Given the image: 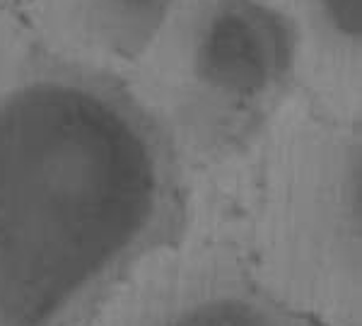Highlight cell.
Here are the masks:
<instances>
[{
	"mask_svg": "<svg viewBox=\"0 0 362 326\" xmlns=\"http://www.w3.org/2000/svg\"><path fill=\"white\" fill-rule=\"evenodd\" d=\"M300 39V73L360 87L362 0H273Z\"/></svg>",
	"mask_w": 362,
	"mask_h": 326,
	"instance_id": "obj_4",
	"label": "cell"
},
{
	"mask_svg": "<svg viewBox=\"0 0 362 326\" xmlns=\"http://www.w3.org/2000/svg\"><path fill=\"white\" fill-rule=\"evenodd\" d=\"M128 71L218 121H247L300 78V39L273 0H179Z\"/></svg>",
	"mask_w": 362,
	"mask_h": 326,
	"instance_id": "obj_2",
	"label": "cell"
},
{
	"mask_svg": "<svg viewBox=\"0 0 362 326\" xmlns=\"http://www.w3.org/2000/svg\"><path fill=\"white\" fill-rule=\"evenodd\" d=\"M165 157L114 68L0 8V322L44 326L153 237Z\"/></svg>",
	"mask_w": 362,
	"mask_h": 326,
	"instance_id": "obj_1",
	"label": "cell"
},
{
	"mask_svg": "<svg viewBox=\"0 0 362 326\" xmlns=\"http://www.w3.org/2000/svg\"><path fill=\"white\" fill-rule=\"evenodd\" d=\"M169 326H276L266 312L242 300L203 302Z\"/></svg>",
	"mask_w": 362,
	"mask_h": 326,
	"instance_id": "obj_5",
	"label": "cell"
},
{
	"mask_svg": "<svg viewBox=\"0 0 362 326\" xmlns=\"http://www.w3.org/2000/svg\"><path fill=\"white\" fill-rule=\"evenodd\" d=\"M22 0H0V8H17Z\"/></svg>",
	"mask_w": 362,
	"mask_h": 326,
	"instance_id": "obj_6",
	"label": "cell"
},
{
	"mask_svg": "<svg viewBox=\"0 0 362 326\" xmlns=\"http://www.w3.org/2000/svg\"><path fill=\"white\" fill-rule=\"evenodd\" d=\"M179 0H22L17 8L58 49L128 71Z\"/></svg>",
	"mask_w": 362,
	"mask_h": 326,
	"instance_id": "obj_3",
	"label": "cell"
}]
</instances>
